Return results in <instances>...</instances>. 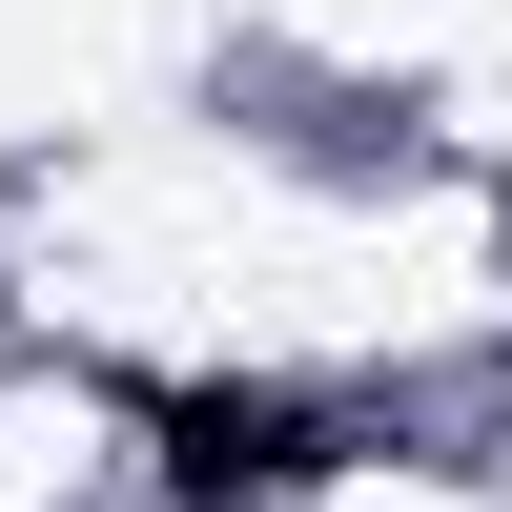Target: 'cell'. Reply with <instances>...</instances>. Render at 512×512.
I'll return each mask as SVG.
<instances>
[{
    "instance_id": "1",
    "label": "cell",
    "mask_w": 512,
    "mask_h": 512,
    "mask_svg": "<svg viewBox=\"0 0 512 512\" xmlns=\"http://www.w3.org/2000/svg\"><path fill=\"white\" fill-rule=\"evenodd\" d=\"M144 431H164V492H185V512H246L287 472H328V410L308 390H164Z\"/></svg>"
}]
</instances>
